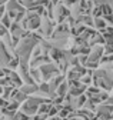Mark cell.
Segmentation results:
<instances>
[{
	"label": "cell",
	"mask_w": 113,
	"mask_h": 120,
	"mask_svg": "<svg viewBox=\"0 0 113 120\" xmlns=\"http://www.w3.org/2000/svg\"><path fill=\"white\" fill-rule=\"evenodd\" d=\"M66 90H67V83L64 82V83H62L59 87H57V93H56V94H57V96H64L66 94Z\"/></svg>",
	"instance_id": "cell-3"
},
{
	"label": "cell",
	"mask_w": 113,
	"mask_h": 120,
	"mask_svg": "<svg viewBox=\"0 0 113 120\" xmlns=\"http://www.w3.org/2000/svg\"><path fill=\"white\" fill-rule=\"evenodd\" d=\"M89 76H84V77H82V83H84V84H87V83H90V73H87Z\"/></svg>",
	"instance_id": "cell-5"
},
{
	"label": "cell",
	"mask_w": 113,
	"mask_h": 120,
	"mask_svg": "<svg viewBox=\"0 0 113 120\" xmlns=\"http://www.w3.org/2000/svg\"><path fill=\"white\" fill-rule=\"evenodd\" d=\"M52 24H53V23H50V22L46 19V16L41 19V27H43V33L50 34V32H52Z\"/></svg>",
	"instance_id": "cell-1"
},
{
	"label": "cell",
	"mask_w": 113,
	"mask_h": 120,
	"mask_svg": "<svg viewBox=\"0 0 113 120\" xmlns=\"http://www.w3.org/2000/svg\"><path fill=\"white\" fill-rule=\"evenodd\" d=\"M94 26L97 29H105V26H106L105 19H102V17H94Z\"/></svg>",
	"instance_id": "cell-4"
},
{
	"label": "cell",
	"mask_w": 113,
	"mask_h": 120,
	"mask_svg": "<svg viewBox=\"0 0 113 120\" xmlns=\"http://www.w3.org/2000/svg\"><path fill=\"white\" fill-rule=\"evenodd\" d=\"M112 117H113V114H112Z\"/></svg>",
	"instance_id": "cell-6"
},
{
	"label": "cell",
	"mask_w": 113,
	"mask_h": 120,
	"mask_svg": "<svg viewBox=\"0 0 113 120\" xmlns=\"http://www.w3.org/2000/svg\"><path fill=\"white\" fill-rule=\"evenodd\" d=\"M22 92H24L26 94H29V93H36V92H39V90H37L36 86H33V83H30L29 86H23L22 87Z\"/></svg>",
	"instance_id": "cell-2"
}]
</instances>
